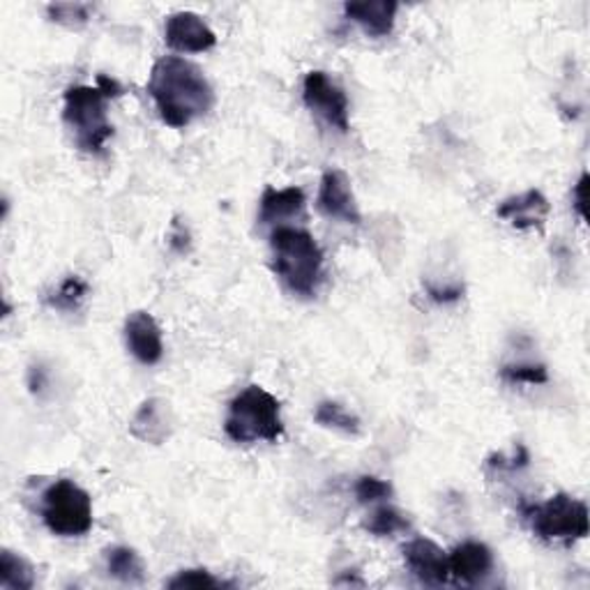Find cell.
Returning a JSON list of instances; mask_svg holds the SVG:
<instances>
[{
    "mask_svg": "<svg viewBox=\"0 0 590 590\" xmlns=\"http://www.w3.org/2000/svg\"><path fill=\"white\" fill-rule=\"evenodd\" d=\"M148 93L162 121L183 130L214 107V90L204 72L181 56H164L152 65Z\"/></svg>",
    "mask_w": 590,
    "mask_h": 590,
    "instance_id": "1",
    "label": "cell"
},
{
    "mask_svg": "<svg viewBox=\"0 0 590 590\" xmlns=\"http://www.w3.org/2000/svg\"><path fill=\"white\" fill-rule=\"evenodd\" d=\"M121 95L123 86L105 74L97 76V86H72L65 90L63 123L78 150L88 155H100L105 150L113 136L107 102Z\"/></svg>",
    "mask_w": 590,
    "mask_h": 590,
    "instance_id": "2",
    "label": "cell"
},
{
    "mask_svg": "<svg viewBox=\"0 0 590 590\" xmlns=\"http://www.w3.org/2000/svg\"><path fill=\"white\" fill-rule=\"evenodd\" d=\"M272 270L282 284L300 298L317 295L323 282V251L311 233L295 226H278L270 233Z\"/></svg>",
    "mask_w": 590,
    "mask_h": 590,
    "instance_id": "3",
    "label": "cell"
},
{
    "mask_svg": "<svg viewBox=\"0 0 590 590\" xmlns=\"http://www.w3.org/2000/svg\"><path fill=\"white\" fill-rule=\"evenodd\" d=\"M224 431L233 443L241 445L280 441L284 437L282 406L261 385H249L229 404Z\"/></svg>",
    "mask_w": 590,
    "mask_h": 590,
    "instance_id": "4",
    "label": "cell"
},
{
    "mask_svg": "<svg viewBox=\"0 0 590 590\" xmlns=\"http://www.w3.org/2000/svg\"><path fill=\"white\" fill-rule=\"evenodd\" d=\"M524 515L540 540L573 544L588 536V507L583 501L556 494L542 505H524Z\"/></svg>",
    "mask_w": 590,
    "mask_h": 590,
    "instance_id": "5",
    "label": "cell"
},
{
    "mask_svg": "<svg viewBox=\"0 0 590 590\" xmlns=\"http://www.w3.org/2000/svg\"><path fill=\"white\" fill-rule=\"evenodd\" d=\"M42 519L58 538H78L93 528V503L72 480H56L42 496Z\"/></svg>",
    "mask_w": 590,
    "mask_h": 590,
    "instance_id": "6",
    "label": "cell"
},
{
    "mask_svg": "<svg viewBox=\"0 0 590 590\" xmlns=\"http://www.w3.org/2000/svg\"><path fill=\"white\" fill-rule=\"evenodd\" d=\"M303 100H305L307 109L314 115H319L321 121L328 123L330 127L340 130L342 134H346L351 130L346 93L337 84H334L325 72L317 70V72H309L305 76Z\"/></svg>",
    "mask_w": 590,
    "mask_h": 590,
    "instance_id": "7",
    "label": "cell"
},
{
    "mask_svg": "<svg viewBox=\"0 0 590 590\" xmlns=\"http://www.w3.org/2000/svg\"><path fill=\"white\" fill-rule=\"evenodd\" d=\"M317 208L328 220H337L344 224L358 226L362 222V214L353 194L348 175L342 169H328L319 185Z\"/></svg>",
    "mask_w": 590,
    "mask_h": 590,
    "instance_id": "8",
    "label": "cell"
},
{
    "mask_svg": "<svg viewBox=\"0 0 590 590\" xmlns=\"http://www.w3.org/2000/svg\"><path fill=\"white\" fill-rule=\"evenodd\" d=\"M167 45L183 53H204L218 45V35L210 30L199 14L175 12L167 19L164 28Z\"/></svg>",
    "mask_w": 590,
    "mask_h": 590,
    "instance_id": "9",
    "label": "cell"
},
{
    "mask_svg": "<svg viewBox=\"0 0 590 590\" xmlns=\"http://www.w3.org/2000/svg\"><path fill=\"white\" fill-rule=\"evenodd\" d=\"M404 563L408 573L427 586H443L450 581L447 554L427 538H416L404 546Z\"/></svg>",
    "mask_w": 590,
    "mask_h": 590,
    "instance_id": "10",
    "label": "cell"
},
{
    "mask_svg": "<svg viewBox=\"0 0 590 590\" xmlns=\"http://www.w3.org/2000/svg\"><path fill=\"white\" fill-rule=\"evenodd\" d=\"M125 342L132 356L146 367H152L164 356L162 330L148 311H134L125 321Z\"/></svg>",
    "mask_w": 590,
    "mask_h": 590,
    "instance_id": "11",
    "label": "cell"
},
{
    "mask_svg": "<svg viewBox=\"0 0 590 590\" xmlns=\"http://www.w3.org/2000/svg\"><path fill=\"white\" fill-rule=\"evenodd\" d=\"M447 565L450 579H455L457 583L476 586L484 581L491 575V569H494V554H491V549L487 544L470 540L452 549V554L447 556Z\"/></svg>",
    "mask_w": 590,
    "mask_h": 590,
    "instance_id": "12",
    "label": "cell"
},
{
    "mask_svg": "<svg viewBox=\"0 0 590 590\" xmlns=\"http://www.w3.org/2000/svg\"><path fill=\"white\" fill-rule=\"evenodd\" d=\"M496 214L501 220H505L507 224H513L515 229H542L546 222L549 214V201L546 196L540 189H528L519 196H509L505 199Z\"/></svg>",
    "mask_w": 590,
    "mask_h": 590,
    "instance_id": "13",
    "label": "cell"
},
{
    "mask_svg": "<svg viewBox=\"0 0 590 590\" xmlns=\"http://www.w3.org/2000/svg\"><path fill=\"white\" fill-rule=\"evenodd\" d=\"M132 437L144 443L162 445L171 437V410L162 400H146L130 422Z\"/></svg>",
    "mask_w": 590,
    "mask_h": 590,
    "instance_id": "14",
    "label": "cell"
},
{
    "mask_svg": "<svg viewBox=\"0 0 590 590\" xmlns=\"http://www.w3.org/2000/svg\"><path fill=\"white\" fill-rule=\"evenodd\" d=\"M400 3L395 0H369V3H346L344 14L356 22L369 37H388L395 28Z\"/></svg>",
    "mask_w": 590,
    "mask_h": 590,
    "instance_id": "15",
    "label": "cell"
},
{
    "mask_svg": "<svg viewBox=\"0 0 590 590\" xmlns=\"http://www.w3.org/2000/svg\"><path fill=\"white\" fill-rule=\"evenodd\" d=\"M307 199L300 187L274 189L268 187L259 204V222L261 224H278L282 220H300L305 218Z\"/></svg>",
    "mask_w": 590,
    "mask_h": 590,
    "instance_id": "16",
    "label": "cell"
},
{
    "mask_svg": "<svg viewBox=\"0 0 590 590\" xmlns=\"http://www.w3.org/2000/svg\"><path fill=\"white\" fill-rule=\"evenodd\" d=\"M107 569L113 579L121 583H144L146 581V567L142 556L130 546H113L107 552Z\"/></svg>",
    "mask_w": 590,
    "mask_h": 590,
    "instance_id": "17",
    "label": "cell"
},
{
    "mask_svg": "<svg viewBox=\"0 0 590 590\" xmlns=\"http://www.w3.org/2000/svg\"><path fill=\"white\" fill-rule=\"evenodd\" d=\"M35 586V573L26 558L3 549L0 552V588L5 590H30Z\"/></svg>",
    "mask_w": 590,
    "mask_h": 590,
    "instance_id": "18",
    "label": "cell"
},
{
    "mask_svg": "<svg viewBox=\"0 0 590 590\" xmlns=\"http://www.w3.org/2000/svg\"><path fill=\"white\" fill-rule=\"evenodd\" d=\"M86 295H88V284L78 278V274H70L65 282L58 284V288L47 295V305L58 311L72 314L82 309Z\"/></svg>",
    "mask_w": 590,
    "mask_h": 590,
    "instance_id": "19",
    "label": "cell"
},
{
    "mask_svg": "<svg viewBox=\"0 0 590 590\" xmlns=\"http://www.w3.org/2000/svg\"><path fill=\"white\" fill-rule=\"evenodd\" d=\"M314 420H317L321 427L342 431V434H348V437L360 434V420L337 402H321L317 406V413H314Z\"/></svg>",
    "mask_w": 590,
    "mask_h": 590,
    "instance_id": "20",
    "label": "cell"
},
{
    "mask_svg": "<svg viewBox=\"0 0 590 590\" xmlns=\"http://www.w3.org/2000/svg\"><path fill=\"white\" fill-rule=\"evenodd\" d=\"M408 528H410V521L406 519V515L400 513L397 507H390V505L377 507L365 521V530H369L371 536H379V538L404 533V530Z\"/></svg>",
    "mask_w": 590,
    "mask_h": 590,
    "instance_id": "21",
    "label": "cell"
},
{
    "mask_svg": "<svg viewBox=\"0 0 590 590\" xmlns=\"http://www.w3.org/2000/svg\"><path fill=\"white\" fill-rule=\"evenodd\" d=\"M47 14L53 24L65 26L70 30H78L90 22L93 8L86 3H51L47 5Z\"/></svg>",
    "mask_w": 590,
    "mask_h": 590,
    "instance_id": "22",
    "label": "cell"
},
{
    "mask_svg": "<svg viewBox=\"0 0 590 590\" xmlns=\"http://www.w3.org/2000/svg\"><path fill=\"white\" fill-rule=\"evenodd\" d=\"M501 379L507 383H528V385H542L549 381V371L544 365L536 362H517V365H503Z\"/></svg>",
    "mask_w": 590,
    "mask_h": 590,
    "instance_id": "23",
    "label": "cell"
},
{
    "mask_svg": "<svg viewBox=\"0 0 590 590\" xmlns=\"http://www.w3.org/2000/svg\"><path fill=\"white\" fill-rule=\"evenodd\" d=\"M224 583L220 579H214L208 569H183L181 575H175L169 581V588L179 590V588H222Z\"/></svg>",
    "mask_w": 590,
    "mask_h": 590,
    "instance_id": "24",
    "label": "cell"
},
{
    "mask_svg": "<svg viewBox=\"0 0 590 590\" xmlns=\"http://www.w3.org/2000/svg\"><path fill=\"white\" fill-rule=\"evenodd\" d=\"M392 496V487L390 482L385 480H379V478H371V476H365L356 482V499L365 505L369 503H377V501H383V499H390Z\"/></svg>",
    "mask_w": 590,
    "mask_h": 590,
    "instance_id": "25",
    "label": "cell"
},
{
    "mask_svg": "<svg viewBox=\"0 0 590 590\" xmlns=\"http://www.w3.org/2000/svg\"><path fill=\"white\" fill-rule=\"evenodd\" d=\"M429 298L434 303H455L464 295V286H447V288H437V286H427Z\"/></svg>",
    "mask_w": 590,
    "mask_h": 590,
    "instance_id": "26",
    "label": "cell"
},
{
    "mask_svg": "<svg viewBox=\"0 0 590 590\" xmlns=\"http://www.w3.org/2000/svg\"><path fill=\"white\" fill-rule=\"evenodd\" d=\"M586 189H588V173H581V179H579V183L575 185V192H573L575 210L579 212L581 220H588V212H586Z\"/></svg>",
    "mask_w": 590,
    "mask_h": 590,
    "instance_id": "27",
    "label": "cell"
},
{
    "mask_svg": "<svg viewBox=\"0 0 590 590\" xmlns=\"http://www.w3.org/2000/svg\"><path fill=\"white\" fill-rule=\"evenodd\" d=\"M171 245H173V249H179L181 254H187L189 251V235H187V231L179 224V222H175L173 224V233H171Z\"/></svg>",
    "mask_w": 590,
    "mask_h": 590,
    "instance_id": "28",
    "label": "cell"
}]
</instances>
